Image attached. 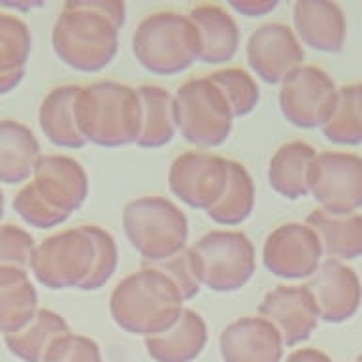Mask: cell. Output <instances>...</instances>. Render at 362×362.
<instances>
[{
  "label": "cell",
  "mask_w": 362,
  "mask_h": 362,
  "mask_svg": "<svg viewBox=\"0 0 362 362\" xmlns=\"http://www.w3.org/2000/svg\"><path fill=\"white\" fill-rule=\"evenodd\" d=\"M124 21L127 6L119 0L68 2L53 27V47L68 66L100 72L117 55Z\"/></svg>",
  "instance_id": "cell-1"
},
{
  "label": "cell",
  "mask_w": 362,
  "mask_h": 362,
  "mask_svg": "<svg viewBox=\"0 0 362 362\" xmlns=\"http://www.w3.org/2000/svg\"><path fill=\"white\" fill-rule=\"evenodd\" d=\"M183 310V294L157 264H146L124 276L110 294L113 322L144 338L166 332Z\"/></svg>",
  "instance_id": "cell-2"
},
{
  "label": "cell",
  "mask_w": 362,
  "mask_h": 362,
  "mask_svg": "<svg viewBox=\"0 0 362 362\" xmlns=\"http://www.w3.org/2000/svg\"><path fill=\"white\" fill-rule=\"evenodd\" d=\"M76 119L87 144L110 149L136 144L141 129L138 87L112 79L79 87Z\"/></svg>",
  "instance_id": "cell-3"
},
{
  "label": "cell",
  "mask_w": 362,
  "mask_h": 362,
  "mask_svg": "<svg viewBox=\"0 0 362 362\" xmlns=\"http://www.w3.org/2000/svg\"><path fill=\"white\" fill-rule=\"evenodd\" d=\"M132 53L147 72L175 76L200 57V34L189 13L164 10L144 17L132 34Z\"/></svg>",
  "instance_id": "cell-4"
},
{
  "label": "cell",
  "mask_w": 362,
  "mask_h": 362,
  "mask_svg": "<svg viewBox=\"0 0 362 362\" xmlns=\"http://www.w3.org/2000/svg\"><path fill=\"white\" fill-rule=\"evenodd\" d=\"M123 230L129 243L147 264L181 253L189 242L185 211L164 197H140L123 209Z\"/></svg>",
  "instance_id": "cell-5"
},
{
  "label": "cell",
  "mask_w": 362,
  "mask_h": 362,
  "mask_svg": "<svg viewBox=\"0 0 362 362\" xmlns=\"http://www.w3.org/2000/svg\"><path fill=\"white\" fill-rule=\"evenodd\" d=\"M177 134L198 149H214L230 138L234 113L208 74L187 79L174 93Z\"/></svg>",
  "instance_id": "cell-6"
},
{
  "label": "cell",
  "mask_w": 362,
  "mask_h": 362,
  "mask_svg": "<svg viewBox=\"0 0 362 362\" xmlns=\"http://www.w3.org/2000/svg\"><path fill=\"white\" fill-rule=\"evenodd\" d=\"M200 285L214 293H234L257 272V251L242 230L215 228L189 247Z\"/></svg>",
  "instance_id": "cell-7"
},
{
  "label": "cell",
  "mask_w": 362,
  "mask_h": 362,
  "mask_svg": "<svg viewBox=\"0 0 362 362\" xmlns=\"http://www.w3.org/2000/svg\"><path fill=\"white\" fill-rule=\"evenodd\" d=\"M96 253L95 225H81L47 238L34 247L30 268L45 287L83 291L95 270Z\"/></svg>",
  "instance_id": "cell-8"
},
{
  "label": "cell",
  "mask_w": 362,
  "mask_h": 362,
  "mask_svg": "<svg viewBox=\"0 0 362 362\" xmlns=\"http://www.w3.org/2000/svg\"><path fill=\"white\" fill-rule=\"evenodd\" d=\"M310 197L334 215L362 208V157L349 151H321L310 168Z\"/></svg>",
  "instance_id": "cell-9"
},
{
  "label": "cell",
  "mask_w": 362,
  "mask_h": 362,
  "mask_svg": "<svg viewBox=\"0 0 362 362\" xmlns=\"http://www.w3.org/2000/svg\"><path fill=\"white\" fill-rule=\"evenodd\" d=\"M336 96L338 85L332 76L315 64H304L279 85V110L298 129H321Z\"/></svg>",
  "instance_id": "cell-10"
},
{
  "label": "cell",
  "mask_w": 362,
  "mask_h": 362,
  "mask_svg": "<svg viewBox=\"0 0 362 362\" xmlns=\"http://www.w3.org/2000/svg\"><path fill=\"white\" fill-rule=\"evenodd\" d=\"M228 180V160L215 153L192 149L177 155L168 168V187L177 200L208 211L221 198Z\"/></svg>",
  "instance_id": "cell-11"
},
{
  "label": "cell",
  "mask_w": 362,
  "mask_h": 362,
  "mask_svg": "<svg viewBox=\"0 0 362 362\" xmlns=\"http://www.w3.org/2000/svg\"><path fill=\"white\" fill-rule=\"evenodd\" d=\"M325 255L319 238L305 223H283L266 236L262 262L272 276L287 281L310 279Z\"/></svg>",
  "instance_id": "cell-12"
},
{
  "label": "cell",
  "mask_w": 362,
  "mask_h": 362,
  "mask_svg": "<svg viewBox=\"0 0 362 362\" xmlns=\"http://www.w3.org/2000/svg\"><path fill=\"white\" fill-rule=\"evenodd\" d=\"M245 57L249 68L260 81L281 85L294 70L304 66L305 51L288 25L264 23L249 34Z\"/></svg>",
  "instance_id": "cell-13"
},
{
  "label": "cell",
  "mask_w": 362,
  "mask_h": 362,
  "mask_svg": "<svg viewBox=\"0 0 362 362\" xmlns=\"http://www.w3.org/2000/svg\"><path fill=\"white\" fill-rule=\"evenodd\" d=\"M34 181L28 183L34 194L61 219L81 208L89 194V177L76 158L64 155L40 157L34 166Z\"/></svg>",
  "instance_id": "cell-14"
},
{
  "label": "cell",
  "mask_w": 362,
  "mask_h": 362,
  "mask_svg": "<svg viewBox=\"0 0 362 362\" xmlns=\"http://www.w3.org/2000/svg\"><path fill=\"white\" fill-rule=\"evenodd\" d=\"M325 322H344L355 315L362 304L361 277L341 260L325 259L305 283Z\"/></svg>",
  "instance_id": "cell-15"
},
{
  "label": "cell",
  "mask_w": 362,
  "mask_h": 362,
  "mask_svg": "<svg viewBox=\"0 0 362 362\" xmlns=\"http://www.w3.org/2000/svg\"><path fill=\"white\" fill-rule=\"evenodd\" d=\"M259 315L276 327L285 347L305 341L321 321L313 296L305 285H277L268 291L259 305Z\"/></svg>",
  "instance_id": "cell-16"
},
{
  "label": "cell",
  "mask_w": 362,
  "mask_h": 362,
  "mask_svg": "<svg viewBox=\"0 0 362 362\" xmlns=\"http://www.w3.org/2000/svg\"><path fill=\"white\" fill-rule=\"evenodd\" d=\"M281 334L268 319L245 315L228 322L219 336V351L225 362H281Z\"/></svg>",
  "instance_id": "cell-17"
},
{
  "label": "cell",
  "mask_w": 362,
  "mask_h": 362,
  "mask_svg": "<svg viewBox=\"0 0 362 362\" xmlns=\"http://www.w3.org/2000/svg\"><path fill=\"white\" fill-rule=\"evenodd\" d=\"M293 30L300 44L321 53H339L347 36L341 6L328 0H298L293 6Z\"/></svg>",
  "instance_id": "cell-18"
},
{
  "label": "cell",
  "mask_w": 362,
  "mask_h": 362,
  "mask_svg": "<svg viewBox=\"0 0 362 362\" xmlns=\"http://www.w3.org/2000/svg\"><path fill=\"white\" fill-rule=\"evenodd\" d=\"M200 34V57L204 64H225L232 61L240 47V28L228 8L219 4H200L189 11Z\"/></svg>",
  "instance_id": "cell-19"
},
{
  "label": "cell",
  "mask_w": 362,
  "mask_h": 362,
  "mask_svg": "<svg viewBox=\"0 0 362 362\" xmlns=\"http://www.w3.org/2000/svg\"><path fill=\"white\" fill-rule=\"evenodd\" d=\"M208 344V325L198 311L185 308L163 334L146 338V351L155 362H192Z\"/></svg>",
  "instance_id": "cell-20"
},
{
  "label": "cell",
  "mask_w": 362,
  "mask_h": 362,
  "mask_svg": "<svg viewBox=\"0 0 362 362\" xmlns=\"http://www.w3.org/2000/svg\"><path fill=\"white\" fill-rule=\"evenodd\" d=\"M315 155V147L304 140H291L277 147L268 164L272 189L287 200L310 197V168Z\"/></svg>",
  "instance_id": "cell-21"
},
{
  "label": "cell",
  "mask_w": 362,
  "mask_h": 362,
  "mask_svg": "<svg viewBox=\"0 0 362 362\" xmlns=\"http://www.w3.org/2000/svg\"><path fill=\"white\" fill-rule=\"evenodd\" d=\"M305 225L319 238L322 255L334 260H355L362 257V214L334 215L325 209H313Z\"/></svg>",
  "instance_id": "cell-22"
},
{
  "label": "cell",
  "mask_w": 362,
  "mask_h": 362,
  "mask_svg": "<svg viewBox=\"0 0 362 362\" xmlns=\"http://www.w3.org/2000/svg\"><path fill=\"white\" fill-rule=\"evenodd\" d=\"M141 129L136 146L144 149H158L168 146L177 134L174 95L160 85H140Z\"/></svg>",
  "instance_id": "cell-23"
},
{
  "label": "cell",
  "mask_w": 362,
  "mask_h": 362,
  "mask_svg": "<svg viewBox=\"0 0 362 362\" xmlns=\"http://www.w3.org/2000/svg\"><path fill=\"white\" fill-rule=\"evenodd\" d=\"M79 85H64L57 87L45 96L40 110V124L45 136L55 146L79 149L87 144L83 134L79 132L76 119V98Z\"/></svg>",
  "instance_id": "cell-24"
},
{
  "label": "cell",
  "mask_w": 362,
  "mask_h": 362,
  "mask_svg": "<svg viewBox=\"0 0 362 362\" xmlns=\"http://www.w3.org/2000/svg\"><path fill=\"white\" fill-rule=\"evenodd\" d=\"M36 291L23 268H0V332L13 334L36 315Z\"/></svg>",
  "instance_id": "cell-25"
},
{
  "label": "cell",
  "mask_w": 362,
  "mask_h": 362,
  "mask_svg": "<svg viewBox=\"0 0 362 362\" xmlns=\"http://www.w3.org/2000/svg\"><path fill=\"white\" fill-rule=\"evenodd\" d=\"M38 160L40 147L33 132L10 119L0 121V181H25Z\"/></svg>",
  "instance_id": "cell-26"
},
{
  "label": "cell",
  "mask_w": 362,
  "mask_h": 362,
  "mask_svg": "<svg viewBox=\"0 0 362 362\" xmlns=\"http://www.w3.org/2000/svg\"><path fill=\"white\" fill-rule=\"evenodd\" d=\"M257 200L255 181L249 170L238 160H228V180L221 198L206 211L221 226H238L251 217Z\"/></svg>",
  "instance_id": "cell-27"
},
{
  "label": "cell",
  "mask_w": 362,
  "mask_h": 362,
  "mask_svg": "<svg viewBox=\"0 0 362 362\" xmlns=\"http://www.w3.org/2000/svg\"><path fill=\"white\" fill-rule=\"evenodd\" d=\"M68 332L70 328L61 315L49 310H40L27 327H23L19 332L8 334L6 344L11 353L25 362H42L51 344Z\"/></svg>",
  "instance_id": "cell-28"
},
{
  "label": "cell",
  "mask_w": 362,
  "mask_h": 362,
  "mask_svg": "<svg viewBox=\"0 0 362 362\" xmlns=\"http://www.w3.org/2000/svg\"><path fill=\"white\" fill-rule=\"evenodd\" d=\"M322 136L336 146H361L362 144V83L338 87V96L321 127Z\"/></svg>",
  "instance_id": "cell-29"
},
{
  "label": "cell",
  "mask_w": 362,
  "mask_h": 362,
  "mask_svg": "<svg viewBox=\"0 0 362 362\" xmlns=\"http://www.w3.org/2000/svg\"><path fill=\"white\" fill-rule=\"evenodd\" d=\"M30 51V33L25 23L0 13V95L19 83Z\"/></svg>",
  "instance_id": "cell-30"
},
{
  "label": "cell",
  "mask_w": 362,
  "mask_h": 362,
  "mask_svg": "<svg viewBox=\"0 0 362 362\" xmlns=\"http://www.w3.org/2000/svg\"><path fill=\"white\" fill-rule=\"evenodd\" d=\"M208 76L223 90L234 117H245L257 110L260 102V87L253 74L243 68H223Z\"/></svg>",
  "instance_id": "cell-31"
},
{
  "label": "cell",
  "mask_w": 362,
  "mask_h": 362,
  "mask_svg": "<svg viewBox=\"0 0 362 362\" xmlns=\"http://www.w3.org/2000/svg\"><path fill=\"white\" fill-rule=\"evenodd\" d=\"M42 362H104V358L95 339L68 332L51 344Z\"/></svg>",
  "instance_id": "cell-32"
},
{
  "label": "cell",
  "mask_w": 362,
  "mask_h": 362,
  "mask_svg": "<svg viewBox=\"0 0 362 362\" xmlns=\"http://www.w3.org/2000/svg\"><path fill=\"white\" fill-rule=\"evenodd\" d=\"M95 236H96V253L95 270L90 274L89 281L85 283L83 291H98L106 285L113 277V274L117 272L119 264V249L115 238L102 226L95 225Z\"/></svg>",
  "instance_id": "cell-33"
},
{
  "label": "cell",
  "mask_w": 362,
  "mask_h": 362,
  "mask_svg": "<svg viewBox=\"0 0 362 362\" xmlns=\"http://www.w3.org/2000/svg\"><path fill=\"white\" fill-rule=\"evenodd\" d=\"M34 253L33 236L13 225L0 226V268H23Z\"/></svg>",
  "instance_id": "cell-34"
},
{
  "label": "cell",
  "mask_w": 362,
  "mask_h": 362,
  "mask_svg": "<svg viewBox=\"0 0 362 362\" xmlns=\"http://www.w3.org/2000/svg\"><path fill=\"white\" fill-rule=\"evenodd\" d=\"M155 264L177 285L185 302L192 300L200 293L202 285L198 281L197 270H194V264H192L189 247L183 249L181 253L174 255V257H170V259L163 260V262H155Z\"/></svg>",
  "instance_id": "cell-35"
},
{
  "label": "cell",
  "mask_w": 362,
  "mask_h": 362,
  "mask_svg": "<svg viewBox=\"0 0 362 362\" xmlns=\"http://www.w3.org/2000/svg\"><path fill=\"white\" fill-rule=\"evenodd\" d=\"M228 8L245 17H264L277 8L276 0H242V2H230Z\"/></svg>",
  "instance_id": "cell-36"
},
{
  "label": "cell",
  "mask_w": 362,
  "mask_h": 362,
  "mask_svg": "<svg viewBox=\"0 0 362 362\" xmlns=\"http://www.w3.org/2000/svg\"><path fill=\"white\" fill-rule=\"evenodd\" d=\"M285 362H332V358L313 347H302V349H294Z\"/></svg>",
  "instance_id": "cell-37"
},
{
  "label": "cell",
  "mask_w": 362,
  "mask_h": 362,
  "mask_svg": "<svg viewBox=\"0 0 362 362\" xmlns=\"http://www.w3.org/2000/svg\"><path fill=\"white\" fill-rule=\"evenodd\" d=\"M2 211H4V197H2V191H0V217H2Z\"/></svg>",
  "instance_id": "cell-38"
},
{
  "label": "cell",
  "mask_w": 362,
  "mask_h": 362,
  "mask_svg": "<svg viewBox=\"0 0 362 362\" xmlns=\"http://www.w3.org/2000/svg\"><path fill=\"white\" fill-rule=\"evenodd\" d=\"M356 361H358V362H362V355H361V356H358V358H356Z\"/></svg>",
  "instance_id": "cell-39"
},
{
  "label": "cell",
  "mask_w": 362,
  "mask_h": 362,
  "mask_svg": "<svg viewBox=\"0 0 362 362\" xmlns=\"http://www.w3.org/2000/svg\"><path fill=\"white\" fill-rule=\"evenodd\" d=\"M356 362H358V361H356Z\"/></svg>",
  "instance_id": "cell-40"
}]
</instances>
